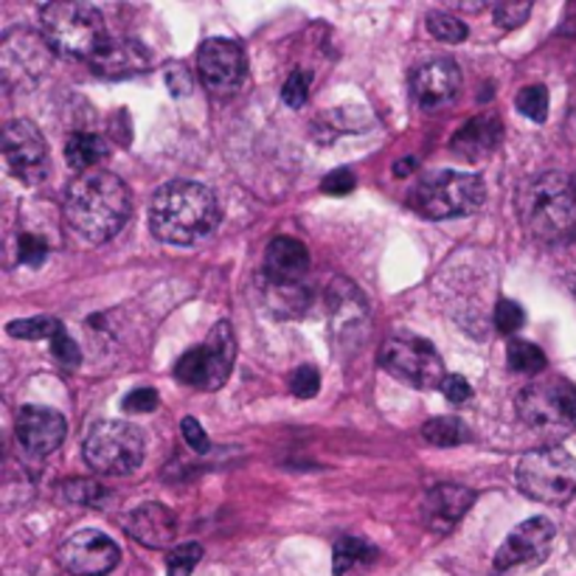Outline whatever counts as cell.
<instances>
[{"instance_id":"6da1fadb","label":"cell","mask_w":576,"mask_h":576,"mask_svg":"<svg viewBox=\"0 0 576 576\" xmlns=\"http://www.w3.org/2000/svg\"><path fill=\"white\" fill-rule=\"evenodd\" d=\"M220 223V203L203 183L169 181L152 194L150 229L169 245H198Z\"/></svg>"},{"instance_id":"7a4b0ae2","label":"cell","mask_w":576,"mask_h":576,"mask_svg":"<svg viewBox=\"0 0 576 576\" xmlns=\"http://www.w3.org/2000/svg\"><path fill=\"white\" fill-rule=\"evenodd\" d=\"M65 220L84 242H108L130 216V192L110 172H88L68 186Z\"/></svg>"},{"instance_id":"3957f363","label":"cell","mask_w":576,"mask_h":576,"mask_svg":"<svg viewBox=\"0 0 576 576\" xmlns=\"http://www.w3.org/2000/svg\"><path fill=\"white\" fill-rule=\"evenodd\" d=\"M42 34L68 60L93 62L110 46L104 18L88 3H49L42 9Z\"/></svg>"},{"instance_id":"277c9868","label":"cell","mask_w":576,"mask_h":576,"mask_svg":"<svg viewBox=\"0 0 576 576\" xmlns=\"http://www.w3.org/2000/svg\"><path fill=\"white\" fill-rule=\"evenodd\" d=\"M526 220L540 240L570 242L576 236L574 174H540L526 194Z\"/></svg>"},{"instance_id":"5b68a950","label":"cell","mask_w":576,"mask_h":576,"mask_svg":"<svg viewBox=\"0 0 576 576\" xmlns=\"http://www.w3.org/2000/svg\"><path fill=\"white\" fill-rule=\"evenodd\" d=\"M484 198L486 189L478 174L436 172L411 189L408 203L427 220H451V216H467L478 211Z\"/></svg>"},{"instance_id":"8992f818","label":"cell","mask_w":576,"mask_h":576,"mask_svg":"<svg viewBox=\"0 0 576 576\" xmlns=\"http://www.w3.org/2000/svg\"><path fill=\"white\" fill-rule=\"evenodd\" d=\"M515 481L532 501L559 506L576 493V458L563 447L532 451L517 464Z\"/></svg>"},{"instance_id":"52a82bcc","label":"cell","mask_w":576,"mask_h":576,"mask_svg":"<svg viewBox=\"0 0 576 576\" xmlns=\"http://www.w3.org/2000/svg\"><path fill=\"white\" fill-rule=\"evenodd\" d=\"M517 416L537 433L576 431V385L568 380H537L517 394Z\"/></svg>"},{"instance_id":"ba28073f","label":"cell","mask_w":576,"mask_h":576,"mask_svg":"<svg viewBox=\"0 0 576 576\" xmlns=\"http://www.w3.org/2000/svg\"><path fill=\"white\" fill-rule=\"evenodd\" d=\"M234 330H231L229 321H220V324L211 330V335L205 337L203 346L189 348L181 361H178L174 377L181 380L183 385H189V388L216 391L223 388L225 380H229L231 368H234Z\"/></svg>"},{"instance_id":"9c48e42d","label":"cell","mask_w":576,"mask_h":576,"mask_svg":"<svg viewBox=\"0 0 576 576\" xmlns=\"http://www.w3.org/2000/svg\"><path fill=\"white\" fill-rule=\"evenodd\" d=\"M84 462L104 475H127L144 462V433L130 422H99L84 436Z\"/></svg>"},{"instance_id":"30bf717a","label":"cell","mask_w":576,"mask_h":576,"mask_svg":"<svg viewBox=\"0 0 576 576\" xmlns=\"http://www.w3.org/2000/svg\"><path fill=\"white\" fill-rule=\"evenodd\" d=\"M380 366L396 377L400 383H408L414 388H442L445 383V363L427 343L425 337L416 335H394L383 343L380 352Z\"/></svg>"},{"instance_id":"8fae6325","label":"cell","mask_w":576,"mask_h":576,"mask_svg":"<svg viewBox=\"0 0 576 576\" xmlns=\"http://www.w3.org/2000/svg\"><path fill=\"white\" fill-rule=\"evenodd\" d=\"M3 158L9 172L26 186H37L49 174V146L31 121H9L3 130Z\"/></svg>"},{"instance_id":"7c38bea8","label":"cell","mask_w":576,"mask_h":576,"mask_svg":"<svg viewBox=\"0 0 576 576\" xmlns=\"http://www.w3.org/2000/svg\"><path fill=\"white\" fill-rule=\"evenodd\" d=\"M554 543V526L546 517H532L521 523L504 540L495 554V570L498 574H515V570H532L546 563Z\"/></svg>"},{"instance_id":"4fadbf2b","label":"cell","mask_w":576,"mask_h":576,"mask_svg":"<svg viewBox=\"0 0 576 576\" xmlns=\"http://www.w3.org/2000/svg\"><path fill=\"white\" fill-rule=\"evenodd\" d=\"M198 65L205 88L211 93H220V97L240 91L242 82H245V51H242L240 42L225 40V37H214V40L203 42V49L198 54Z\"/></svg>"},{"instance_id":"5bb4252c","label":"cell","mask_w":576,"mask_h":576,"mask_svg":"<svg viewBox=\"0 0 576 576\" xmlns=\"http://www.w3.org/2000/svg\"><path fill=\"white\" fill-rule=\"evenodd\" d=\"M119 546L93 528L68 537L60 548V563L71 576H108L119 565Z\"/></svg>"},{"instance_id":"9a60e30c","label":"cell","mask_w":576,"mask_h":576,"mask_svg":"<svg viewBox=\"0 0 576 576\" xmlns=\"http://www.w3.org/2000/svg\"><path fill=\"white\" fill-rule=\"evenodd\" d=\"M411 93H414L416 104L427 110V113L451 108L458 99V93H462V71L447 57L422 62L411 73Z\"/></svg>"},{"instance_id":"2e32d148","label":"cell","mask_w":576,"mask_h":576,"mask_svg":"<svg viewBox=\"0 0 576 576\" xmlns=\"http://www.w3.org/2000/svg\"><path fill=\"white\" fill-rule=\"evenodd\" d=\"M65 438V416L54 408L26 405L18 414V442L31 456H51Z\"/></svg>"},{"instance_id":"e0dca14e","label":"cell","mask_w":576,"mask_h":576,"mask_svg":"<svg viewBox=\"0 0 576 576\" xmlns=\"http://www.w3.org/2000/svg\"><path fill=\"white\" fill-rule=\"evenodd\" d=\"M475 504V493L467 486L458 484H438L422 501V517L425 526L436 535H447L458 521L469 512Z\"/></svg>"},{"instance_id":"ac0fdd59","label":"cell","mask_w":576,"mask_h":576,"mask_svg":"<svg viewBox=\"0 0 576 576\" xmlns=\"http://www.w3.org/2000/svg\"><path fill=\"white\" fill-rule=\"evenodd\" d=\"M127 535L146 548H169L178 540V517L163 504H144L124 521Z\"/></svg>"},{"instance_id":"d6986e66","label":"cell","mask_w":576,"mask_h":576,"mask_svg":"<svg viewBox=\"0 0 576 576\" xmlns=\"http://www.w3.org/2000/svg\"><path fill=\"white\" fill-rule=\"evenodd\" d=\"M501 132H504V124H501L498 115H475L453 135V155L462 158V161H484V158H489L498 150Z\"/></svg>"},{"instance_id":"ffe728a7","label":"cell","mask_w":576,"mask_h":576,"mask_svg":"<svg viewBox=\"0 0 576 576\" xmlns=\"http://www.w3.org/2000/svg\"><path fill=\"white\" fill-rule=\"evenodd\" d=\"M310 271V251L293 236H276L264 253V276L279 282H304Z\"/></svg>"},{"instance_id":"44dd1931","label":"cell","mask_w":576,"mask_h":576,"mask_svg":"<svg viewBox=\"0 0 576 576\" xmlns=\"http://www.w3.org/2000/svg\"><path fill=\"white\" fill-rule=\"evenodd\" d=\"M18 34L20 42H23V49H18V42H14L12 34H7V40H3V77H7V82H12L14 71L34 73L37 79L49 68V51H46L49 42H42L40 37H34L31 31H18Z\"/></svg>"},{"instance_id":"7402d4cb","label":"cell","mask_w":576,"mask_h":576,"mask_svg":"<svg viewBox=\"0 0 576 576\" xmlns=\"http://www.w3.org/2000/svg\"><path fill=\"white\" fill-rule=\"evenodd\" d=\"M146 65H150L146 51L141 49L139 42H130V40H110L108 49L91 62L93 71L110 79L132 77V73L146 71Z\"/></svg>"},{"instance_id":"603a6c76","label":"cell","mask_w":576,"mask_h":576,"mask_svg":"<svg viewBox=\"0 0 576 576\" xmlns=\"http://www.w3.org/2000/svg\"><path fill=\"white\" fill-rule=\"evenodd\" d=\"M262 299L276 319H299L306 313V306L313 301L310 287L304 282H279V279H267L262 273Z\"/></svg>"},{"instance_id":"cb8c5ba5","label":"cell","mask_w":576,"mask_h":576,"mask_svg":"<svg viewBox=\"0 0 576 576\" xmlns=\"http://www.w3.org/2000/svg\"><path fill=\"white\" fill-rule=\"evenodd\" d=\"M330 306L332 319H335L337 332L348 330V326H361L366 319V304H363L361 290L348 282H335L330 290Z\"/></svg>"},{"instance_id":"d4e9b609","label":"cell","mask_w":576,"mask_h":576,"mask_svg":"<svg viewBox=\"0 0 576 576\" xmlns=\"http://www.w3.org/2000/svg\"><path fill=\"white\" fill-rule=\"evenodd\" d=\"M108 158V141L102 135H93V132H73L65 144V161L68 166L77 169V172H88V169L97 166L99 161Z\"/></svg>"},{"instance_id":"484cf974","label":"cell","mask_w":576,"mask_h":576,"mask_svg":"<svg viewBox=\"0 0 576 576\" xmlns=\"http://www.w3.org/2000/svg\"><path fill=\"white\" fill-rule=\"evenodd\" d=\"M422 436L436 447H456L469 442V431L456 416H436V420L422 425Z\"/></svg>"},{"instance_id":"4316f807","label":"cell","mask_w":576,"mask_h":576,"mask_svg":"<svg viewBox=\"0 0 576 576\" xmlns=\"http://www.w3.org/2000/svg\"><path fill=\"white\" fill-rule=\"evenodd\" d=\"M372 559H377V548L372 543L363 540V537H343L335 546V565H332V570H335V576H343L354 565L372 563Z\"/></svg>"},{"instance_id":"83f0119b","label":"cell","mask_w":576,"mask_h":576,"mask_svg":"<svg viewBox=\"0 0 576 576\" xmlns=\"http://www.w3.org/2000/svg\"><path fill=\"white\" fill-rule=\"evenodd\" d=\"M506 361H509L512 372L521 374H540L546 368V354L540 346L528 341H509L506 346Z\"/></svg>"},{"instance_id":"f1b7e54d","label":"cell","mask_w":576,"mask_h":576,"mask_svg":"<svg viewBox=\"0 0 576 576\" xmlns=\"http://www.w3.org/2000/svg\"><path fill=\"white\" fill-rule=\"evenodd\" d=\"M62 330V324L51 315H37V319H26V321H12L7 326V332L12 337H20V341H46V337H54L57 332Z\"/></svg>"},{"instance_id":"f546056e","label":"cell","mask_w":576,"mask_h":576,"mask_svg":"<svg viewBox=\"0 0 576 576\" xmlns=\"http://www.w3.org/2000/svg\"><path fill=\"white\" fill-rule=\"evenodd\" d=\"M62 493H65L68 501H73V504H84V506H102V504H108V498H110L108 489H104L99 481H91V478L68 481V484L62 486Z\"/></svg>"},{"instance_id":"4dcf8cb0","label":"cell","mask_w":576,"mask_h":576,"mask_svg":"<svg viewBox=\"0 0 576 576\" xmlns=\"http://www.w3.org/2000/svg\"><path fill=\"white\" fill-rule=\"evenodd\" d=\"M425 23H427V31H431V34L442 42H464V40H467V26H464L462 20L453 18V14H447V12H431L425 18Z\"/></svg>"},{"instance_id":"1f68e13d","label":"cell","mask_w":576,"mask_h":576,"mask_svg":"<svg viewBox=\"0 0 576 576\" xmlns=\"http://www.w3.org/2000/svg\"><path fill=\"white\" fill-rule=\"evenodd\" d=\"M517 110H521L526 119L532 121H546L548 115V91L543 88V84H528V88H523L521 93H517L515 99Z\"/></svg>"},{"instance_id":"d6a6232c","label":"cell","mask_w":576,"mask_h":576,"mask_svg":"<svg viewBox=\"0 0 576 576\" xmlns=\"http://www.w3.org/2000/svg\"><path fill=\"white\" fill-rule=\"evenodd\" d=\"M203 559V546L200 543H183V546L172 548L166 557V574L169 576H192L198 563Z\"/></svg>"},{"instance_id":"836d02e7","label":"cell","mask_w":576,"mask_h":576,"mask_svg":"<svg viewBox=\"0 0 576 576\" xmlns=\"http://www.w3.org/2000/svg\"><path fill=\"white\" fill-rule=\"evenodd\" d=\"M523 321H526V315H523L521 304L509 299L498 301V306H495V326H498L501 335H515L523 326Z\"/></svg>"},{"instance_id":"e575fe53","label":"cell","mask_w":576,"mask_h":576,"mask_svg":"<svg viewBox=\"0 0 576 576\" xmlns=\"http://www.w3.org/2000/svg\"><path fill=\"white\" fill-rule=\"evenodd\" d=\"M310 82H313V77H310V73L295 71L282 88L284 104H287V108H304L306 99H310Z\"/></svg>"},{"instance_id":"d590c367","label":"cell","mask_w":576,"mask_h":576,"mask_svg":"<svg viewBox=\"0 0 576 576\" xmlns=\"http://www.w3.org/2000/svg\"><path fill=\"white\" fill-rule=\"evenodd\" d=\"M51 354H54L57 361H60V366L65 368H77L79 361H82V352H79L77 341H73L65 330H60L51 337Z\"/></svg>"},{"instance_id":"8d00e7d4","label":"cell","mask_w":576,"mask_h":576,"mask_svg":"<svg viewBox=\"0 0 576 576\" xmlns=\"http://www.w3.org/2000/svg\"><path fill=\"white\" fill-rule=\"evenodd\" d=\"M290 388H293V394L301 396V400H310V396L319 394V388H321L319 368H313V366L295 368L293 377H290Z\"/></svg>"},{"instance_id":"74e56055","label":"cell","mask_w":576,"mask_h":576,"mask_svg":"<svg viewBox=\"0 0 576 576\" xmlns=\"http://www.w3.org/2000/svg\"><path fill=\"white\" fill-rule=\"evenodd\" d=\"M18 253L23 264H29V267H40V264L46 262V256H49V245H46V240H40V236L34 234H20Z\"/></svg>"},{"instance_id":"f35d334b","label":"cell","mask_w":576,"mask_h":576,"mask_svg":"<svg viewBox=\"0 0 576 576\" xmlns=\"http://www.w3.org/2000/svg\"><path fill=\"white\" fill-rule=\"evenodd\" d=\"M161 405V396L155 388H135L124 396L127 414H152Z\"/></svg>"},{"instance_id":"ab89813d","label":"cell","mask_w":576,"mask_h":576,"mask_svg":"<svg viewBox=\"0 0 576 576\" xmlns=\"http://www.w3.org/2000/svg\"><path fill=\"white\" fill-rule=\"evenodd\" d=\"M528 14H532V3H498V7L493 9V18L498 20L504 29H517V26L526 23Z\"/></svg>"},{"instance_id":"60d3db41","label":"cell","mask_w":576,"mask_h":576,"mask_svg":"<svg viewBox=\"0 0 576 576\" xmlns=\"http://www.w3.org/2000/svg\"><path fill=\"white\" fill-rule=\"evenodd\" d=\"M163 79H166V88L172 91V97H186L192 91V77H189L186 65H181V62H166Z\"/></svg>"},{"instance_id":"b9f144b4","label":"cell","mask_w":576,"mask_h":576,"mask_svg":"<svg viewBox=\"0 0 576 576\" xmlns=\"http://www.w3.org/2000/svg\"><path fill=\"white\" fill-rule=\"evenodd\" d=\"M442 394H445L453 405H464L469 396H473V388H469V383L462 374H447L445 383H442Z\"/></svg>"},{"instance_id":"7bdbcfd3","label":"cell","mask_w":576,"mask_h":576,"mask_svg":"<svg viewBox=\"0 0 576 576\" xmlns=\"http://www.w3.org/2000/svg\"><path fill=\"white\" fill-rule=\"evenodd\" d=\"M181 431H183V438H186V445L192 447V451H198V453H209L211 451L209 436H205V431H203V427H200L198 420L186 416V420H183V425H181Z\"/></svg>"},{"instance_id":"ee69618b","label":"cell","mask_w":576,"mask_h":576,"mask_svg":"<svg viewBox=\"0 0 576 576\" xmlns=\"http://www.w3.org/2000/svg\"><path fill=\"white\" fill-rule=\"evenodd\" d=\"M324 189L326 194H348L354 189V174L348 169H337V172H330L324 178Z\"/></svg>"},{"instance_id":"f6af8a7d","label":"cell","mask_w":576,"mask_h":576,"mask_svg":"<svg viewBox=\"0 0 576 576\" xmlns=\"http://www.w3.org/2000/svg\"><path fill=\"white\" fill-rule=\"evenodd\" d=\"M414 169H416V158H408V161L396 163L394 174H396V178H408V174L414 172Z\"/></svg>"},{"instance_id":"bcb514c9","label":"cell","mask_w":576,"mask_h":576,"mask_svg":"<svg viewBox=\"0 0 576 576\" xmlns=\"http://www.w3.org/2000/svg\"><path fill=\"white\" fill-rule=\"evenodd\" d=\"M574 183H576V174H574Z\"/></svg>"}]
</instances>
